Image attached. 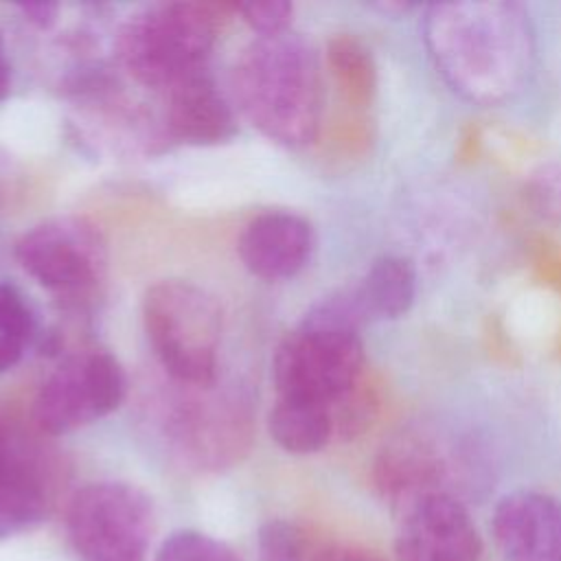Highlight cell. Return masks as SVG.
Returning a JSON list of instances; mask_svg holds the SVG:
<instances>
[{"instance_id": "obj_1", "label": "cell", "mask_w": 561, "mask_h": 561, "mask_svg": "<svg viewBox=\"0 0 561 561\" xmlns=\"http://www.w3.org/2000/svg\"><path fill=\"white\" fill-rule=\"evenodd\" d=\"M421 33L436 72L467 103L502 105L533 75L535 28L517 2H434L425 7Z\"/></svg>"}, {"instance_id": "obj_2", "label": "cell", "mask_w": 561, "mask_h": 561, "mask_svg": "<svg viewBox=\"0 0 561 561\" xmlns=\"http://www.w3.org/2000/svg\"><path fill=\"white\" fill-rule=\"evenodd\" d=\"M232 90L241 114L283 147L313 142L322 123L320 61L298 35L256 37L234 64Z\"/></svg>"}, {"instance_id": "obj_3", "label": "cell", "mask_w": 561, "mask_h": 561, "mask_svg": "<svg viewBox=\"0 0 561 561\" xmlns=\"http://www.w3.org/2000/svg\"><path fill=\"white\" fill-rule=\"evenodd\" d=\"M364 318L351 289L318 300L289 331L272 359L278 399L335 405L359 388L364 368Z\"/></svg>"}, {"instance_id": "obj_4", "label": "cell", "mask_w": 561, "mask_h": 561, "mask_svg": "<svg viewBox=\"0 0 561 561\" xmlns=\"http://www.w3.org/2000/svg\"><path fill=\"white\" fill-rule=\"evenodd\" d=\"M373 484L394 511L403 502L449 493L471 504L491 484V465L473 436L434 421H419L394 432L375 454Z\"/></svg>"}, {"instance_id": "obj_5", "label": "cell", "mask_w": 561, "mask_h": 561, "mask_svg": "<svg viewBox=\"0 0 561 561\" xmlns=\"http://www.w3.org/2000/svg\"><path fill=\"white\" fill-rule=\"evenodd\" d=\"M147 340L169 377L188 388L217 381L221 309L217 300L188 280H158L142 296Z\"/></svg>"}, {"instance_id": "obj_6", "label": "cell", "mask_w": 561, "mask_h": 561, "mask_svg": "<svg viewBox=\"0 0 561 561\" xmlns=\"http://www.w3.org/2000/svg\"><path fill=\"white\" fill-rule=\"evenodd\" d=\"M215 39V7L164 2L129 15L118 31L116 50L121 64L138 83L169 90L206 70Z\"/></svg>"}, {"instance_id": "obj_7", "label": "cell", "mask_w": 561, "mask_h": 561, "mask_svg": "<svg viewBox=\"0 0 561 561\" xmlns=\"http://www.w3.org/2000/svg\"><path fill=\"white\" fill-rule=\"evenodd\" d=\"M153 528L151 497L129 482H90L66 508V537L81 561H145Z\"/></svg>"}, {"instance_id": "obj_8", "label": "cell", "mask_w": 561, "mask_h": 561, "mask_svg": "<svg viewBox=\"0 0 561 561\" xmlns=\"http://www.w3.org/2000/svg\"><path fill=\"white\" fill-rule=\"evenodd\" d=\"M127 392V377L118 359L99 348L66 357L39 386L33 419L50 436L81 430L114 412Z\"/></svg>"}, {"instance_id": "obj_9", "label": "cell", "mask_w": 561, "mask_h": 561, "mask_svg": "<svg viewBox=\"0 0 561 561\" xmlns=\"http://www.w3.org/2000/svg\"><path fill=\"white\" fill-rule=\"evenodd\" d=\"M486 546V528L462 497L427 493L394 508L392 561H482Z\"/></svg>"}, {"instance_id": "obj_10", "label": "cell", "mask_w": 561, "mask_h": 561, "mask_svg": "<svg viewBox=\"0 0 561 561\" xmlns=\"http://www.w3.org/2000/svg\"><path fill=\"white\" fill-rule=\"evenodd\" d=\"M15 259L42 287L85 294L105 276L107 245L92 221L66 215L24 232L15 243Z\"/></svg>"}, {"instance_id": "obj_11", "label": "cell", "mask_w": 561, "mask_h": 561, "mask_svg": "<svg viewBox=\"0 0 561 561\" xmlns=\"http://www.w3.org/2000/svg\"><path fill=\"white\" fill-rule=\"evenodd\" d=\"M178 454L204 471H221L239 462L252 443V414L237 394H210L186 401L173 421Z\"/></svg>"}, {"instance_id": "obj_12", "label": "cell", "mask_w": 561, "mask_h": 561, "mask_svg": "<svg viewBox=\"0 0 561 561\" xmlns=\"http://www.w3.org/2000/svg\"><path fill=\"white\" fill-rule=\"evenodd\" d=\"M486 537L502 561H561V497L526 486L497 495Z\"/></svg>"}, {"instance_id": "obj_13", "label": "cell", "mask_w": 561, "mask_h": 561, "mask_svg": "<svg viewBox=\"0 0 561 561\" xmlns=\"http://www.w3.org/2000/svg\"><path fill=\"white\" fill-rule=\"evenodd\" d=\"M53 506V473L0 421V539L37 528Z\"/></svg>"}, {"instance_id": "obj_14", "label": "cell", "mask_w": 561, "mask_h": 561, "mask_svg": "<svg viewBox=\"0 0 561 561\" xmlns=\"http://www.w3.org/2000/svg\"><path fill=\"white\" fill-rule=\"evenodd\" d=\"M313 245V228L305 217L270 210L245 224L237 252L250 274L263 280H287L309 263Z\"/></svg>"}, {"instance_id": "obj_15", "label": "cell", "mask_w": 561, "mask_h": 561, "mask_svg": "<svg viewBox=\"0 0 561 561\" xmlns=\"http://www.w3.org/2000/svg\"><path fill=\"white\" fill-rule=\"evenodd\" d=\"M167 131L191 147L224 145L237 134L234 112L215 79L199 70L167 90Z\"/></svg>"}, {"instance_id": "obj_16", "label": "cell", "mask_w": 561, "mask_h": 561, "mask_svg": "<svg viewBox=\"0 0 561 561\" xmlns=\"http://www.w3.org/2000/svg\"><path fill=\"white\" fill-rule=\"evenodd\" d=\"M364 322H386L405 316L416 298L414 265L397 254L370 263L357 285L348 287Z\"/></svg>"}, {"instance_id": "obj_17", "label": "cell", "mask_w": 561, "mask_h": 561, "mask_svg": "<svg viewBox=\"0 0 561 561\" xmlns=\"http://www.w3.org/2000/svg\"><path fill=\"white\" fill-rule=\"evenodd\" d=\"M267 430L280 449L298 456L316 454L335 436L333 410L316 401L278 399L267 416Z\"/></svg>"}, {"instance_id": "obj_18", "label": "cell", "mask_w": 561, "mask_h": 561, "mask_svg": "<svg viewBox=\"0 0 561 561\" xmlns=\"http://www.w3.org/2000/svg\"><path fill=\"white\" fill-rule=\"evenodd\" d=\"M153 561H239L237 552L199 530H175L158 548Z\"/></svg>"}, {"instance_id": "obj_19", "label": "cell", "mask_w": 561, "mask_h": 561, "mask_svg": "<svg viewBox=\"0 0 561 561\" xmlns=\"http://www.w3.org/2000/svg\"><path fill=\"white\" fill-rule=\"evenodd\" d=\"M256 561H311L302 530L287 519H270L259 528Z\"/></svg>"}, {"instance_id": "obj_20", "label": "cell", "mask_w": 561, "mask_h": 561, "mask_svg": "<svg viewBox=\"0 0 561 561\" xmlns=\"http://www.w3.org/2000/svg\"><path fill=\"white\" fill-rule=\"evenodd\" d=\"M329 59L342 79L355 90H368L373 79V66L368 53L351 37H335L329 44Z\"/></svg>"}, {"instance_id": "obj_21", "label": "cell", "mask_w": 561, "mask_h": 561, "mask_svg": "<svg viewBox=\"0 0 561 561\" xmlns=\"http://www.w3.org/2000/svg\"><path fill=\"white\" fill-rule=\"evenodd\" d=\"M234 11L241 13V20L259 33V37H276L287 33L294 15V4L285 0H252L234 4Z\"/></svg>"}, {"instance_id": "obj_22", "label": "cell", "mask_w": 561, "mask_h": 561, "mask_svg": "<svg viewBox=\"0 0 561 561\" xmlns=\"http://www.w3.org/2000/svg\"><path fill=\"white\" fill-rule=\"evenodd\" d=\"M33 333L35 320L33 311L28 309V302L15 285L0 283V335L22 340L28 344Z\"/></svg>"}, {"instance_id": "obj_23", "label": "cell", "mask_w": 561, "mask_h": 561, "mask_svg": "<svg viewBox=\"0 0 561 561\" xmlns=\"http://www.w3.org/2000/svg\"><path fill=\"white\" fill-rule=\"evenodd\" d=\"M528 195L541 217L561 224V164L535 173Z\"/></svg>"}, {"instance_id": "obj_24", "label": "cell", "mask_w": 561, "mask_h": 561, "mask_svg": "<svg viewBox=\"0 0 561 561\" xmlns=\"http://www.w3.org/2000/svg\"><path fill=\"white\" fill-rule=\"evenodd\" d=\"M311 561H392V559L366 543L331 541L313 550Z\"/></svg>"}, {"instance_id": "obj_25", "label": "cell", "mask_w": 561, "mask_h": 561, "mask_svg": "<svg viewBox=\"0 0 561 561\" xmlns=\"http://www.w3.org/2000/svg\"><path fill=\"white\" fill-rule=\"evenodd\" d=\"M18 11L28 24H33L37 28H50L59 18V4L46 2V0L44 2L42 0L39 2H20Z\"/></svg>"}, {"instance_id": "obj_26", "label": "cell", "mask_w": 561, "mask_h": 561, "mask_svg": "<svg viewBox=\"0 0 561 561\" xmlns=\"http://www.w3.org/2000/svg\"><path fill=\"white\" fill-rule=\"evenodd\" d=\"M24 346H26V342H22V340L0 335V373L11 370L22 359Z\"/></svg>"}, {"instance_id": "obj_27", "label": "cell", "mask_w": 561, "mask_h": 561, "mask_svg": "<svg viewBox=\"0 0 561 561\" xmlns=\"http://www.w3.org/2000/svg\"><path fill=\"white\" fill-rule=\"evenodd\" d=\"M9 88H11V68H9V61L4 55V44L0 37V101L7 99Z\"/></svg>"}]
</instances>
